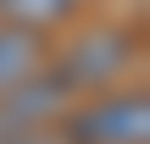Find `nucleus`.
<instances>
[{"instance_id": "4", "label": "nucleus", "mask_w": 150, "mask_h": 144, "mask_svg": "<svg viewBox=\"0 0 150 144\" xmlns=\"http://www.w3.org/2000/svg\"><path fill=\"white\" fill-rule=\"evenodd\" d=\"M33 72H45V33L33 28H0V94H11L17 83H28Z\"/></svg>"}, {"instance_id": "6", "label": "nucleus", "mask_w": 150, "mask_h": 144, "mask_svg": "<svg viewBox=\"0 0 150 144\" xmlns=\"http://www.w3.org/2000/svg\"><path fill=\"white\" fill-rule=\"evenodd\" d=\"M0 144H61V139H50V133H22V139H0Z\"/></svg>"}, {"instance_id": "2", "label": "nucleus", "mask_w": 150, "mask_h": 144, "mask_svg": "<svg viewBox=\"0 0 150 144\" xmlns=\"http://www.w3.org/2000/svg\"><path fill=\"white\" fill-rule=\"evenodd\" d=\"M134 55H139V39H134L128 28H89V33L72 39V50L61 55L56 78H61L72 94H95V89L117 83V78L134 67Z\"/></svg>"}, {"instance_id": "1", "label": "nucleus", "mask_w": 150, "mask_h": 144, "mask_svg": "<svg viewBox=\"0 0 150 144\" xmlns=\"http://www.w3.org/2000/svg\"><path fill=\"white\" fill-rule=\"evenodd\" d=\"M61 144H150V100L145 89L100 94L61 117Z\"/></svg>"}, {"instance_id": "5", "label": "nucleus", "mask_w": 150, "mask_h": 144, "mask_svg": "<svg viewBox=\"0 0 150 144\" xmlns=\"http://www.w3.org/2000/svg\"><path fill=\"white\" fill-rule=\"evenodd\" d=\"M72 6H78V0H0V17H6L11 28H33V33H45V28L67 22Z\"/></svg>"}, {"instance_id": "3", "label": "nucleus", "mask_w": 150, "mask_h": 144, "mask_svg": "<svg viewBox=\"0 0 150 144\" xmlns=\"http://www.w3.org/2000/svg\"><path fill=\"white\" fill-rule=\"evenodd\" d=\"M72 111V89L56 72H33L28 83H17L11 94H0V139H22V133H45L50 122H61Z\"/></svg>"}]
</instances>
